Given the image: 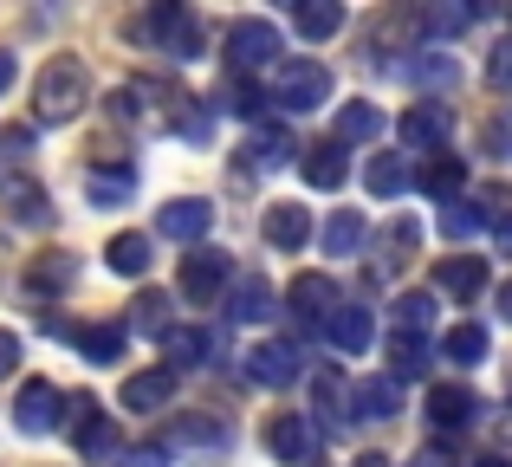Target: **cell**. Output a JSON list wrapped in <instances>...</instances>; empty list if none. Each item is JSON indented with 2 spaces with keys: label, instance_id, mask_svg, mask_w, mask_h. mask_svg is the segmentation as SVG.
Returning a JSON list of instances; mask_svg holds the SVG:
<instances>
[{
  "label": "cell",
  "instance_id": "cell-51",
  "mask_svg": "<svg viewBox=\"0 0 512 467\" xmlns=\"http://www.w3.org/2000/svg\"><path fill=\"white\" fill-rule=\"evenodd\" d=\"M474 467H506V461H474Z\"/></svg>",
  "mask_w": 512,
  "mask_h": 467
},
{
  "label": "cell",
  "instance_id": "cell-21",
  "mask_svg": "<svg viewBox=\"0 0 512 467\" xmlns=\"http://www.w3.org/2000/svg\"><path fill=\"white\" fill-rule=\"evenodd\" d=\"M435 286L454 292V299H474V292L487 286V260H467V253H454V260L435 266Z\"/></svg>",
  "mask_w": 512,
  "mask_h": 467
},
{
  "label": "cell",
  "instance_id": "cell-40",
  "mask_svg": "<svg viewBox=\"0 0 512 467\" xmlns=\"http://www.w3.org/2000/svg\"><path fill=\"white\" fill-rule=\"evenodd\" d=\"M415 240H422V228H415V221H389L383 253H389V260H402V253H415Z\"/></svg>",
  "mask_w": 512,
  "mask_h": 467
},
{
  "label": "cell",
  "instance_id": "cell-14",
  "mask_svg": "<svg viewBox=\"0 0 512 467\" xmlns=\"http://www.w3.org/2000/svg\"><path fill=\"white\" fill-rule=\"evenodd\" d=\"M266 448H273L286 467H305V461H312V448H318V435H312V422H305V416H273V422H266Z\"/></svg>",
  "mask_w": 512,
  "mask_h": 467
},
{
  "label": "cell",
  "instance_id": "cell-37",
  "mask_svg": "<svg viewBox=\"0 0 512 467\" xmlns=\"http://www.w3.org/2000/svg\"><path fill=\"white\" fill-rule=\"evenodd\" d=\"M247 156H253V169H279L292 156V137H286V130H260V137L240 150V163H247Z\"/></svg>",
  "mask_w": 512,
  "mask_h": 467
},
{
  "label": "cell",
  "instance_id": "cell-38",
  "mask_svg": "<svg viewBox=\"0 0 512 467\" xmlns=\"http://www.w3.org/2000/svg\"><path fill=\"white\" fill-rule=\"evenodd\" d=\"M428 325H435V299H428V292H402V299H396V331L422 338Z\"/></svg>",
  "mask_w": 512,
  "mask_h": 467
},
{
  "label": "cell",
  "instance_id": "cell-9",
  "mask_svg": "<svg viewBox=\"0 0 512 467\" xmlns=\"http://www.w3.org/2000/svg\"><path fill=\"white\" fill-rule=\"evenodd\" d=\"M286 299H292V318H305V325H331V312H338V279H331V273H299Z\"/></svg>",
  "mask_w": 512,
  "mask_h": 467
},
{
  "label": "cell",
  "instance_id": "cell-8",
  "mask_svg": "<svg viewBox=\"0 0 512 467\" xmlns=\"http://www.w3.org/2000/svg\"><path fill=\"white\" fill-rule=\"evenodd\" d=\"M59 416H65V396L52 390L46 377H33L20 390V403H13V422H20L26 435H52V429H59Z\"/></svg>",
  "mask_w": 512,
  "mask_h": 467
},
{
  "label": "cell",
  "instance_id": "cell-11",
  "mask_svg": "<svg viewBox=\"0 0 512 467\" xmlns=\"http://www.w3.org/2000/svg\"><path fill=\"white\" fill-rule=\"evenodd\" d=\"M156 228H163L169 240H182V247H195V240L214 228V208L201 202V195H175L163 215H156Z\"/></svg>",
  "mask_w": 512,
  "mask_h": 467
},
{
  "label": "cell",
  "instance_id": "cell-41",
  "mask_svg": "<svg viewBox=\"0 0 512 467\" xmlns=\"http://www.w3.org/2000/svg\"><path fill=\"white\" fill-rule=\"evenodd\" d=\"M487 85H493V91H512V39H500V46H493V59H487Z\"/></svg>",
  "mask_w": 512,
  "mask_h": 467
},
{
  "label": "cell",
  "instance_id": "cell-45",
  "mask_svg": "<svg viewBox=\"0 0 512 467\" xmlns=\"http://www.w3.org/2000/svg\"><path fill=\"white\" fill-rule=\"evenodd\" d=\"M13 364H20V338L0 331V377H13Z\"/></svg>",
  "mask_w": 512,
  "mask_h": 467
},
{
  "label": "cell",
  "instance_id": "cell-17",
  "mask_svg": "<svg viewBox=\"0 0 512 467\" xmlns=\"http://www.w3.org/2000/svg\"><path fill=\"white\" fill-rule=\"evenodd\" d=\"M474 416H480V396L467 390V383H435V390H428V422H435V429H467Z\"/></svg>",
  "mask_w": 512,
  "mask_h": 467
},
{
  "label": "cell",
  "instance_id": "cell-29",
  "mask_svg": "<svg viewBox=\"0 0 512 467\" xmlns=\"http://www.w3.org/2000/svg\"><path fill=\"white\" fill-rule=\"evenodd\" d=\"M441 357H448V364H487V325H454L448 338H441Z\"/></svg>",
  "mask_w": 512,
  "mask_h": 467
},
{
  "label": "cell",
  "instance_id": "cell-15",
  "mask_svg": "<svg viewBox=\"0 0 512 467\" xmlns=\"http://www.w3.org/2000/svg\"><path fill=\"white\" fill-rule=\"evenodd\" d=\"M260 234H266V247L299 253L305 240H312V215H305L299 202H273V208H266V221H260Z\"/></svg>",
  "mask_w": 512,
  "mask_h": 467
},
{
  "label": "cell",
  "instance_id": "cell-7",
  "mask_svg": "<svg viewBox=\"0 0 512 467\" xmlns=\"http://www.w3.org/2000/svg\"><path fill=\"white\" fill-rule=\"evenodd\" d=\"M143 33H156V39L175 52V59H201V26H195V13L175 7V0H163V7L143 20Z\"/></svg>",
  "mask_w": 512,
  "mask_h": 467
},
{
  "label": "cell",
  "instance_id": "cell-18",
  "mask_svg": "<svg viewBox=\"0 0 512 467\" xmlns=\"http://www.w3.org/2000/svg\"><path fill=\"white\" fill-rule=\"evenodd\" d=\"M175 396V370H137V377H124V409L130 416H150V409H169Z\"/></svg>",
  "mask_w": 512,
  "mask_h": 467
},
{
  "label": "cell",
  "instance_id": "cell-10",
  "mask_svg": "<svg viewBox=\"0 0 512 467\" xmlns=\"http://www.w3.org/2000/svg\"><path fill=\"white\" fill-rule=\"evenodd\" d=\"M402 78L422 85V91H454V85H461V59H454L448 46H422V52L402 59Z\"/></svg>",
  "mask_w": 512,
  "mask_h": 467
},
{
  "label": "cell",
  "instance_id": "cell-2",
  "mask_svg": "<svg viewBox=\"0 0 512 467\" xmlns=\"http://www.w3.org/2000/svg\"><path fill=\"white\" fill-rule=\"evenodd\" d=\"M331 98V72L318 59H292V65H279V78H273V104L286 117H305V111H318V104Z\"/></svg>",
  "mask_w": 512,
  "mask_h": 467
},
{
  "label": "cell",
  "instance_id": "cell-3",
  "mask_svg": "<svg viewBox=\"0 0 512 467\" xmlns=\"http://www.w3.org/2000/svg\"><path fill=\"white\" fill-rule=\"evenodd\" d=\"M227 273H234V260H227L221 247H188V260H182V292H188L195 305H208V299H221Z\"/></svg>",
  "mask_w": 512,
  "mask_h": 467
},
{
  "label": "cell",
  "instance_id": "cell-44",
  "mask_svg": "<svg viewBox=\"0 0 512 467\" xmlns=\"http://www.w3.org/2000/svg\"><path fill=\"white\" fill-rule=\"evenodd\" d=\"M124 467H169V448H130Z\"/></svg>",
  "mask_w": 512,
  "mask_h": 467
},
{
  "label": "cell",
  "instance_id": "cell-27",
  "mask_svg": "<svg viewBox=\"0 0 512 467\" xmlns=\"http://www.w3.org/2000/svg\"><path fill=\"white\" fill-rule=\"evenodd\" d=\"M234 318L240 325H266V318H273V286H266L260 273H247L234 286Z\"/></svg>",
  "mask_w": 512,
  "mask_h": 467
},
{
  "label": "cell",
  "instance_id": "cell-20",
  "mask_svg": "<svg viewBox=\"0 0 512 467\" xmlns=\"http://www.w3.org/2000/svg\"><path fill=\"white\" fill-rule=\"evenodd\" d=\"M163 357H169V370L182 377V370H201L214 357V331H195V325H175L169 338H163Z\"/></svg>",
  "mask_w": 512,
  "mask_h": 467
},
{
  "label": "cell",
  "instance_id": "cell-47",
  "mask_svg": "<svg viewBox=\"0 0 512 467\" xmlns=\"http://www.w3.org/2000/svg\"><path fill=\"white\" fill-rule=\"evenodd\" d=\"M13 85V52H0V91Z\"/></svg>",
  "mask_w": 512,
  "mask_h": 467
},
{
  "label": "cell",
  "instance_id": "cell-23",
  "mask_svg": "<svg viewBox=\"0 0 512 467\" xmlns=\"http://www.w3.org/2000/svg\"><path fill=\"white\" fill-rule=\"evenodd\" d=\"M104 266H111V273H124V279H143V273H150V234H111Z\"/></svg>",
  "mask_w": 512,
  "mask_h": 467
},
{
  "label": "cell",
  "instance_id": "cell-22",
  "mask_svg": "<svg viewBox=\"0 0 512 467\" xmlns=\"http://www.w3.org/2000/svg\"><path fill=\"white\" fill-rule=\"evenodd\" d=\"M415 182H422V195H435V202H454L461 182H467V163H461V156H428Z\"/></svg>",
  "mask_w": 512,
  "mask_h": 467
},
{
  "label": "cell",
  "instance_id": "cell-49",
  "mask_svg": "<svg viewBox=\"0 0 512 467\" xmlns=\"http://www.w3.org/2000/svg\"><path fill=\"white\" fill-rule=\"evenodd\" d=\"M500 312L512 318V279H506V286H500Z\"/></svg>",
  "mask_w": 512,
  "mask_h": 467
},
{
  "label": "cell",
  "instance_id": "cell-46",
  "mask_svg": "<svg viewBox=\"0 0 512 467\" xmlns=\"http://www.w3.org/2000/svg\"><path fill=\"white\" fill-rule=\"evenodd\" d=\"M415 467H454V455H448V448H441V442H428L422 455H415Z\"/></svg>",
  "mask_w": 512,
  "mask_h": 467
},
{
  "label": "cell",
  "instance_id": "cell-35",
  "mask_svg": "<svg viewBox=\"0 0 512 467\" xmlns=\"http://www.w3.org/2000/svg\"><path fill=\"white\" fill-rule=\"evenodd\" d=\"M402 182H409V169H402V156H370V169H363V189H370L376 202H389V195H402Z\"/></svg>",
  "mask_w": 512,
  "mask_h": 467
},
{
  "label": "cell",
  "instance_id": "cell-36",
  "mask_svg": "<svg viewBox=\"0 0 512 467\" xmlns=\"http://www.w3.org/2000/svg\"><path fill=\"white\" fill-rule=\"evenodd\" d=\"M350 247H363V215H357V208H338V215L325 221V253H331V260H344Z\"/></svg>",
  "mask_w": 512,
  "mask_h": 467
},
{
  "label": "cell",
  "instance_id": "cell-1",
  "mask_svg": "<svg viewBox=\"0 0 512 467\" xmlns=\"http://www.w3.org/2000/svg\"><path fill=\"white\" fill-rule=\"evenodd\" d=\"M85 104H91V72L72 59V52H59L33 85V117L39 124H72Z\"/></svg>",
  "mask_w": 512,
  "mask_h": 467
},
{
  "label": "cell",
  "instance_id": "cell-31",
  "mask_svg": "<svg viewBox=\"0 0 512 467\" xmlns=\"http://www.w3.org/2000/svg\"><path fill=\"white\" fill-rule=\"evenodd\" d=\"M292 26H299V39H331L344 26V7H331V0H305V7H292Z\"/></svg>",
  "mask_w": 512,
  "mask_h": 467
},
{
  "label": "cell",
  "instance_id": "cell-24",
  "mask_svg": "<svg viewBox=\"0 0 512 467\" xmlns=\"http://www.w3.org/2000/svg\"><path fill=\"white\" fill-rule=\"evenodd\" d=\"M85 195H91V208L130 202V195H137V169H91V176H85Z\"/></svg>",
  "mask_w": 512,
  "mask_h": 467
},
{
  "label": "cell",
  "instance_id": "cell-5",
  "mask_svg": "<svg viewBox=\"0 0 512 467\" xmlns=\"http://www.w3.org/2000/svg\"><path fill=\"white\" fill-rule=\"evenodd\" d=\"M396 137H402V150H428V156H435L441 143L454 137V111H448V104H415V111H402Z\"/></svg>",
  "mask_w": 512,
  "mask_h": 467
},
{
  "label": "cell",
  "instance_id": "cell-6",
  "mask_svg": "<svg viewBox=\"0 0 512 467\" xmlns=\"http://www.w3.org/2000/svg\"><path fill=\"white\" fill-rule=\"evenodd\" d=\"M299 370H305V357H299V344H253L247 351V377L260 383V390H286V383H299Z\"/></svg>",
  "mask_w": 512,
  "mask_h": 467
},
{
  "label": "cell",
  "instance_id": "cell-33",
  "mask_svg": "<svg viewBox=\"0 0 512 467\" xmlns=\"http://www.w3.org/2000/svg\"><path fill=\"white\" fill-rule=\"evenodd\" d=\"M487 221H493V215H487L480 202H461V195H454V202H441V234H448V240H474Z\"/></svg>",
  "mask_w": 512,
  "mask_h": 467
},
{
  "label": "cell",
  "instance_id": "cell-28",
  "mask_svg": "<svg viewBox=\"0 0 512 467\" xmlns=\"http://www.w3.org/2000/svg\"><path fill=\"white\" fill-rule=\"evenodd\" d=\"M234 435H227V422H214V416H195V422H175L169 429V448H227Z\"/></svg>",
  "mask_w": 512,
  "mask_h": 467
},
{
  "label": "cell",
  "instance_id": "cell-42",
  "mask_svg": "<svg viewBox=\"0 0 512 467\" xmlns=\"http://www.w3.org/2000/svg\"><path fill=\"white\" fill-rule=\"evenodd\" d=\"M480 143H487V156H512V124L506 117H487V124H480Z\"/></svg>",
  "mask_w": 512,
  "mask_h": 467
},
{
  "label": "cell",
  "instance_id": "cell-12",
  "mask_svg": "<svg viewBox=\"0 0 512 467\" xmlns=\"http://www.w3.org/2000/svg\"><path fill=\"white\" fill-rule=\"evenodd\" d=\"M0 202H7V221H20V228H46L52 221V202L33 176H7L0 182Z\"/></svg>",
  "mask_w": 512,
  "mask_h": 467
},
{
  "label": "cell",
  "instance_id": "cell-32",
  "mask_svg": "<svg viewBox=\"0 0 512 467\" xmlns=\"http://www.w3.org/2000/svg\"><path fill=\"white\" fill-rule=\"evenodd\" d=\"M130 325L137 331H150V338H169V292H156V286H143L137 292V305H130Z\"/></svg>",
  "mask_w": 512,
  "mask_h": 467
},
{
  "label": "cell",
  "instance_id": "cell-13",
  "mask_svg": "<svg viewBox=\"0 0 512 467\" xmlns=\"http://www.w3.org/2000/svg\"><path fill=\"white\" fill-rule=\"evenodd\" d=\"M389 416H402V383L363 377L357 390H350V422H389Z\"/></svg>",
  "mask_w": 512,
  "mask_h": 467
},
{
  "label": "cell",
  "instance_id": "cell-34",
  "mask_svg": "<svg viewBox=\"0 0 512 467\" xmlns=\"http://www.w3.org/2000/svg\"><path fill=\"white\" fill-rule=\"evenodd\" d=\"M383 137V111L376 104H344L338 111V143H370Z\"/></svg>",
  "mask_w": 512,
  "mask_h": 467
},
{
  "label": "cell",
  "instance_id": "cell-43",
  "mask_svg": "<svg viewBox=\"0 0 512 467\" xmlns=\"http://www.w3.org/2000/svg\"><path fill=\"white\" fill-rule=\"evenodd\" d=\"M467 20H474V7H435V13H428V26H435V33H461Z\"/></svg>",
  "mask_w": 512,
  "mask_h": 467
},
{
  "label": "cell",
  "instance_id": "cell-50",
  "mask_svg": "<svg viewBox=\"0 0 512 467\" xmlns=\"http://www.w3.org/2000/svg\"><path fill=\"white\" fill-rule=\"evenodd\" d=\"M500 247H506V253H512V215H506V221H500Z\"/></svg>",
  "mask_w": 512,
  "mask_h": 467
},
{
  "label": "cell",
  "instance_id": "cell-48",
  "mask_svg": "<svg viewBox=\"0 0 512 467\" xmlns=\"http://www.w3.org/2000/svg\"><path fill=\"white\" fill-rule=\"evenodd\" d=\"M350 467H389V461H383V455H357Z\"/></svg>",
  "mask_w": 512,
  "mask_h": 467
},
{
  "label": "cell",
  "instance_id": "cell-39",
  "mask_svg": "<svg viewBox=\"0 0 512 467\" xmlns=\"http://www.w3.org/2000/svg\"><path fill=\"white\" fill-rule=\"evenodd\" d=\"M221 111H234V117H260V91L240 85V78H227V85H221Z\"/></svg>",
  "mask_w": 512,
  "mask_h": 467
},
{
  "label": "cell",
  "instance_id": "cell-25",
  "mask_svg": "<svg viewBox=\"0 0 512 467\" xmlns=\"http://www.w3.org/2000/svg\"><path fill=\"white\" fill-rule=\"evenodd\" d=\"M415 377H428V344L409 338V331H396V338H389V383H415Z\"/></svg>",
  "mask_w": 512,
  "mask_h": 467
},
{
  "label": "cell",
  "instance_id": "cell-4",
  "mask_svg": "<svg viewBox=\"0 0 512 467\" xmlns=\"http://www.w3.org/2000/svg\"><path fill=\"white\" fill-rule=\"evenodd\" d=\"M227 59H234V72L273 65L279 59V26L273 20H234V33H227Z\"/></svg>",
  "mask_w": 512,
  "mask_h": 467
},
{
  "label": "cell",
  "instance_id": "cell-26",
  "mask_svg": "<svg viewBox=\"0 0 512 467\" xmlns=\"http://www.w3.org/2000/svg\"><path fill=\"white\" fill-rule=\"evenodd\" d=\"M72 279H78V260H72V253H39V260L26 266V286H33V292H65Z\"/></svg>",
  "mask_w": 512,
  "mask_h": 467
},
{
  "label": "cell",
  "instance_id": "cell-16",
  "mask_svg": "<svg viewBox=\"0 0 512 467\" xmlns=\"http://www.w3.org/2000/svg\"><path fill=\"white\" fill-rule=\"evenodd\" d=\"M325 338H331V351L363 357L376 344V318L363 312V305H338V312H331V325H325Z\"/></svg>",
  "mask_w": 512,
  "mask_h": 467
},
{
  "label": "cell",
  "instance_id": "cell-30",
  "mask_svg": "<svg viewBox=\"0 0 512 467\" xmlns=\"http://www.w3.org/2000/svg\"><path fill=\"white\" fill-rule=\"evenodd\" d=\"M124 344H130L124 325H85V331H78V351H85L91 364H117V357H124Z\"/></svg>",
  "mask_w": 512,
  "mask_h": 467
},
{
  "label": "cell",
  "instance_id": "cell-19",
  "mask_svg": "<svg viewBox=\"0 0 512 467\" xmlns=\"http://www.w3.org/2000/svg\"><path fill=\"white\" fill-rule=\"evenodd\" d=\"M299 176L312 182V189H325V195H331V189H338V182L350 176V156H344V143H338V137H331V143H312V150L299 156Z\"/></svg>",
  "mask_w": 512,
  "mask_h": 467
}]
</instances>
